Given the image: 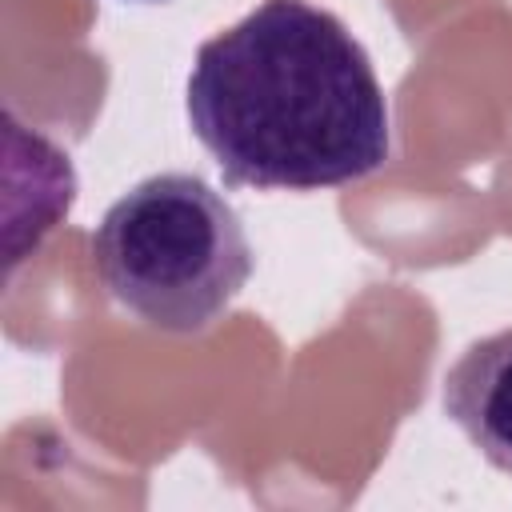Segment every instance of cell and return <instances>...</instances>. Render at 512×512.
<instances>
[{"mask_svg": "<svg viewBox=\"0 0 512 512\" xmlns=\"http://www.w3.org/2000/svg\"><path fill=\"white\" fill-rule=\"evenodd\" d=\"M92 268L108 296L160 332L212 328L252 276L236 208L192 172L132 184L92 232Z\"/></svg>", "mask_w": 512, "mask_h": 512, "instance_id": "cell-2", "label": "cell"}, {"mask_svg": "<svg viewBox=\"0 0 512 512\" xmlns=\"http://www.w3.org/2000/svg\"><path fill=\"white\" fill-rule=\"evenodd\" d=\"M148 4H156V0H148Z\"/></svg>", "mask_w": 512, "mask_h": 512, "instance_id": "cell-4", "label": "cell"}, {"mask_svg": "<svg viewBox=\"0 0 512 512\" xmlns=\"http://www.w3.org/2000/svg\"><path fill=\"white\" fill-rule=\"evenodd\" d=\"M184 108L232 188H340L388 160V100L368 52L308 0H260L204 40Z\"/></svg>", "mask_w": 512, "mask_h": 512, "instance_id": "cell-1", "label": "cell"}, {"mask_svg": "<svg viewBox=\"0 0 512 512\" xmlns=\"http://www.w3.org/2000/svg\"><path fill=\"white\" fill-rule=\"evenodd\" d=\"M444 416L500 472H512V328L472 340L444 372Z\"/></svg>", "mask_w": 512, "mask_h": 512, "instance_id": "cell-3", "label": "cell"}]
</instances>
